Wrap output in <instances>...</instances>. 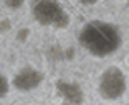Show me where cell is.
Masks as SVG:
<instances>
[{
    "instance_id": "obj_7",
    "label": "cell",
    "mask_w": 129,
    "mask_h": 105,
    "mask_svg": "<svg viewBox=\"0 0 129 105\" xmlns=\"http://www.w3.org/2000/svg\"><path fill=\"white\" fill-rule=\"evenodd\" d=\"M27 0H5V4H7L8 8H12V10H17V8H20L23 4H25Z\"/></svg>"
},
{
    "instance_id": "obj_4",
    "label": "cell",
    "mask_w": 129,
    "mask_h": 105,
    "mask_svg": "<svg viewBox=\"0 0 129 105\" xmlns=\"http://www.w3.org/2000/svg\"><path fill=\"white\" fill-rule=\"evenodd\" d=\"M43 80H45V74L42 70L35 68V67H23L13 75L12 87L18 92H30V90L38 89L43 83Z\"/></svg>"
},
{
    "instance_id": "obj_5",
    "label": "cell",
    "mask_w": 129,
    "mask_h": 105,
    "mask_svg": "<svg viewBox=\"0 0 129 105\" xmlns=\"http://www.w3.org/2000/svg\"><path fill=\"white\" fill-rule=\"evenodd\" d=\"M58 93H60L63 100L70 105H80L83 102V90L76 83H70V82H58Z\"/></svg>"
},
{
    "instance_id": "obj_3",
    "label": "cell",
    "mask_w": 129,
    "mask_h": 105,
    "mask_svg": "<svg viewBox=\"0 0 129 105\" xmlns=\"http://www.w3.org/2000/svg\"><path fill=\"white\" fill-rule=\"evenodd\" d=\"M127 90V78L119 67H108L98 82V93L108 102L119 100Z\"/></svg>"
},
{
    "instance_id": "obj_2",
    "label": "cell",
    "mask_w": 129,
    "mask_h": 105,
    "mask_svg": "<svg viewBox=\"0 0 129 105\" xmlns=\"http://www.w3.org/2000/svg\"><path fill=\"white\" fill-rule=\"evenodd\" d=\"M31 15L43 27L61 30L70 25V13L58 0H33Z\"/></svg>"
},
{
    "instance_id": "obj_6",
    "label": "cell",
    "mask_w": 129,
    "mask_h": 105,
    "mask_svg": "<svg viewBox=\"0 0 129 105\" xmlns=\"http://www.w3.org/2000/svg\"><path fill=\"white\" fill-rule=\"evenodd\" d=\"M8 90H10V82H8L7 77H5V75L0 72V100L7 97Z\"/></svg>"
},
{
    "instance_id": "obj_1",
    "label": "cell",
    "mask_w": 129,
    "mask_h": 105,
    "mask_svg": "<svg viewBox=\"0 0 129 105\" xmlns=\"http://www.w3.org/2000/svg\"><path fill=\"white\" fill-rule=\"evenodd\" d=\"M78 42L93 57L106 58L122 45V33L118 25L106 20H89L81 27Z\"/></svg>"
},
{
    "instance_id": "obj_8",
    "label": "cell",
    "mask_w": 129,
    "mask_h": 105,
    "mask_svg": "<svg viewBox=\"0 0 129 105\" xmlns=\"http://www.w3.org/2000/svg\"><path fill=\"white\" fill-rule=\"evenodd\" d=\"M80 4H84V5H93L96 4V2H99V0H78Z\"/></svg>"
}]
</instances>
